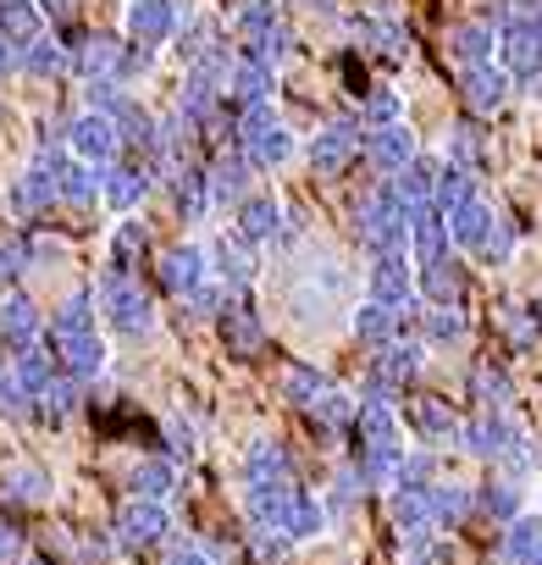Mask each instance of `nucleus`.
Here are the masks:
<instances>
[{
  "instance_id": "412c9836",
  "label": "nucleus",
  "mask_w": 542,
  "mask_h": 565,
  "mask_svg": "<svg viewBox=\"0 0 542 565\" xmlns=\"http://www.w3.org/2000/svg\"><path fill=\"white\" fill-rule=\"evenodd\" d=\"M492 51H498V34L487 23H459L454 29V62L470 73V67H492Z\"/></svg>"
},
{
  "instance_id": "79ce46f5",
  "label": "nucleus",
  "mask_w": 542,
  "mask_h": 565,
  "mask_svg": "<svg viewBox=\"0 0 542 565\" xmlns=\"http://www.w3.org/2000/svg\"><path fill=\"white\" fill-rule=\"evenodd\" d=\"M67 333H95V317H89V295H73L51 328V339H67Z\"/></svg>"
},
{
  "instance_id": "1a4fd4ad",
  "label": "nucleus",
  "mask_w": 542,
  "mask_h": 565,
  "mask_svg": "<svg viewBox=\"0 0 542 565\" xmlns=\"http://www.w3.org/2000/svg\"><path fill=\"white\" fill-rule=\"evenodd\" d=\"M172 29H177V0H133V7H128L133 45H161Z\"/></svg>"
},
{
  "instance_id": "4468645a",
  "label": "nucleus",
  "mask_w": 542,
  "mask_h": 565,
  "mask_svg": "<svg viewBox=\"0 0 542 565\" xmlns=\"http://www.w3.org/2000/svg\"><path fill=\"white\" fill-rule=\"evenodd\" d=\"M34 40H40V7H29V0H0V45L23 62V51Z\"/></svg>"
},
{
  "instance_id": "cd10ccee",
  "label": "nucleus",
  "mask_w": 542,
  "mask_h": 565,
  "mask_svg": "<svg viewBox=\"0 0 542 565\" xmlns=\"http://www.w3.org/2000/svg\"><path fill=\"white\" fill-rule=\"evenodd\" d=\"M459 289H465V277H459V266H454L448 255L432 260V266H421V295H426L432 306H454Z\"/></svg>"
},
{
  "instance_id": "4d7b16f0",
  "label": "nucleus",
  "mask_w": 542,
  "mask_h": 565,
  "mask_svg": "<svg viewBox=\"0 0 542 565\" xmlns=\"http://www.w3.org/2000/svg\"><path fill=\"white\" fill-rule=\"evenodd\" d=\"M29 266V249H23V238H0V282L7 277H18Z\"/></svg>"
},
{
  "instance_id": "4be33fe9",
  "label": "nucleus",
  "mask_w": 542,
  "mask_h": 565,
  "mask_svg": "<svg viewBox=\"0 0 542 565\" xmlns=\"http://www.w3.org/2000/svg\"><path fill=\"white\" fill-rule=\"evenodd\" d=\"M227 95L249 111V106H260V100H271V67L265 62H254V56H243L238 67H232V78H227Z\"/></svg>"
},
{
  "instance_id": "6e6d98bb",
  "label": "nucleus",
  "mask_w": 542,
  "mask_h": 565,
  "mask_svg": "<svg viewBox=\"0 0 542 565\" xmlns=\"http://www.w3.org/2000/svg\"><path fill=\"white\" fill-rule=\"evenodd\" d=\"M448 150H454V167H465V172H470V167L481 161V145H476V128H454V145H448Z\"/></svg>"
},
{
  "instance_id": "4c0bfd02",
  "label": "nucleus",
  "mask_w": 542,
  "mask_h": 565,
  "mask_svg": "<svg viewBox=\"0 0 542 565\" xmlns=\"http://www.w3.org/2000/svg\"><path fill=\"white\" fill-rule=\"evenodd\" d=\"M470 200H476V178H470L465 167H448V172H443V183H437V211H448V216H454V211H465Z\"/></svg>"
},
{
  "instance_id": "473e14b6",
  "label": "nucleus",
  "mask_w": 542,
  "mask_h": 565,
  "mask_svg": "<svg viewBox=\"0 0 542 565\" xmlns=\"http://www.w3.org/2000/svg\"><path fill=\"white\" fill-rule=\"evenodd\" d=\"M243 471H249V482H254V477H289L283 444H278V438H254L249 455H243Z\"/></svg>"
},
{
  "instance_id": "5701e85b",
  "label": "nucleus",
  "mask_w": 542,
  "mask_h": 565,
  "mask_svg": "<svg viewBox=\"0 0 542 565\" xmlns=\"http://www.w3.org/2000/svg\"><path fill=\"white\" fill-rule=\"evenodd\" d=\"M465 100H470L476 111H498V106L509 100V73H503V67H470V73H465Z\"/></svg>"
},
{
  "instance_id": "13d9d810",
  "label": "nucleus",
  "mask_w": 542,
  "mask_h": 565,
  "mask_svg": "<svg viewBox=\"0 0 542 565\" xmlns=\"http://www.w3.org/2000/svg\"><path fill=\"white\" fill-rule=\"evenodd\" d=\"M481 504H487V515H514V510H520V493H514L509 482H498V488H487Z\"/></svg>"
},
{
  "instance_id": "7c9ffc66",
  "label": "nucleus",
  "mask_w": 542,
  "mask_h": 565,
  "mask_svg": "<svg viewBox=\"0 0 542 565\" xmlns=\"http://www.w3.org/2000/svg\"><path fill=\"white\" fill-rule=\"evenodd\" d=\"M327 388H333V383H327V372H316V366H289V372H283V399H289V405L316 411V399H322Z\"/></svg>"
},
{
  "instance_id": "20e7f679",
  "label": "nucleus",
  "mask_w": 542,
  "mask_h": 565,
  "mask_svg": "<svg viewBox=\"0 0 542 565\" xmlns=\"http://www.w3.org/2000/svg\"><path fill=\"white\" fill-rule=\"evenodd\" d=\"M243 510L260 532L283 526L289 532V510H294V477H254L249 493H243Z\"/></svg>"
},
{
  "instance_id": "a18cd8bd",
  "label": "nucleus",
  "mask_w": 542,
  "mask_h": 565,
  "mask_svg": "<svg viewBox=\"0 0 542 565\" xmlns=\"http://www.w3.org/2000/svg\"><path fill=\"white\" fill-rule=\"evenodd\" d=\"M470 388H476V399H481L487 411H498V405H509V377H503V372H492V366H476V377H470Z\"/></svg>"
},
{
  "instance_id": "6ab92c4d",
  "label": "nucleus",
  "mask_w": 542,
  "mask_h": 565,
  "mask_svg": "<svg viewBox=\"0 0 542 565\" xmlns=\"http://www.w3.org/2000/svg\"><path fill=\"white\" fill-rule=\"evenodd\" d=\"M221 339H227V350H232V355L254 361V355L265 350V322H260L249 306H232V311L221 317Z\"/></svg>"
},
{
  "instance_id": "37998d69",
  "label": "nucleus",
  "mask_w": 542,
  "mask_h": 565,
  "mask_svg": "<svg viewBox=\"0 0 542 565\" xmlns=\"http://www.w3.org/2000/svg\"><path fill=\"white\" fill-rule=\"evenodd\" d=\"M7 493H12L18 504H40V499L51 493V477H45V471H34V466H23V471H12V477H7Z\"/></svg>"
},
{
  "instance_id": "c85d7f7f",
  "label": "nucleus",
  "mask_w": 542,
  "mask_h": 565,
  "mask_svg": "<svg viewBox=\"0 0 542 565\" xmlns=\"http://www.w3.org/2000/svg\"><path fill=\"white\" fill-rule=\"evenodd\" d=\"M117 62H122V45L117 40H106V34H89L84 40V56H78V67H84V78L95 84H106V78H117Z\"/></svg>"
},
{
  "instance_id": "f3484780",
  "label": "nucleus",
  "mask_w": 542,
  "mask_h": 565,
  "mask_svg": "<svg viewBox=\"0 0 542 565\" xmlns=\"http://www.w3.org/2000/svg\"><path fill=\"white\" fill-rule=\"evenodd\" d=\"M448 238H454V233H448V222H443V211H437V205H421V211H410V244H415L421 266L443 260Z\"/></svg>"
},
{
  "instance_id": "aec40b11",
  "label": "nucleus",
  "mask_w": 542,
  "mask_h": 565,
  "mask_svg": "<svg viewBox=\"0 0 542 565\" xmlns=\"http://www.w3.org/2000/svg\"><path fill=\"white\" fill-rule=\"evenodd\" d=\"M289 156H294V134H289L283 122L243 134V161H249V167H283Z\"/></svg>"
},
{
  "instance_id": "09e8293b",
  "label": "nucleus",
  "mask_w": 542,
  "mask_h": 565,
  "mask_svg": "<svg viewBox=\"0 0 542 565\" xmlns=\"http://www.w3.org/2000/svg\"><path fill=\"white\" fill-rule=\"evenodd\" d=\"M316 416H322V422H360V405H355L344 388H327V394L316 399Z\"/></svg>"
},
{
  "instance_id": "6e6552de",
  "label": "nucleus",
  "mask_w": 542,
  "mask_h": 565,
  "mask_svg": "<svg viewBox=\"0 0 542 565\" xmlns=\"http://www.w3.org/2000/svg\"><path fill=\"white\" fill-rule=\"evenodd\" d=\"M514 433L520 427H509L498 411H481L476 422H465V433H459V444H465V455H481V460H503V449L514 444Z\"/></svg>"
},
{
  "instance_id": "9b49d317",
  "label": "nucleus",
  "mask_w": 542,
  "mask_h": 565,
  "mask_svg": "<svg viewBox=\"0 0 542 565\" xmlns=\"http://www.w3.org/2000/svg\"><path fill=\"white\" fill-rule=\"evenodd\" d=\"M366 156H371V167H382V172H404V167L421 161V156H415V134H410L404 122L377 128V134L366 139Z\"/></svg>"
},
{
  "instance_id": "0e129e2a",
  "label": "nucleus",
  "mask_w": 542,
  "mask_h": 565,
  "mask_svg": "<svg viewBox=\"0 0 542 565\" xmlns=\"http://www.w3.org/2000/svg\"><path fill=\"white\" fill-rule=\"evenodd\" d=\"M40 12H51V18H62V12H73V0H40Z\"/></svg>"
},
{
  "instance_id": "ea45409f",
  "label": "nucleus",
  "mask_w": 542,
  "mask_h": 565,
  "mask_svg": "<svg viewBox=\"0 0 542 565\" xmlns=\"http://www.w3.org/2000/svg\"><path fill=\"white\" fill-rule=\"evenodd\" d=\"M172 482H177V477H172L166 460H144V466L133 471V499H155V504H161V499L172 493Z\"/></svg>"
},
{
  "instance_id": "a211bd4d",
  "label": "nucleus",
  "mask_w": 542,
  "mask_h": 565,
  "mask_svg": "<svg viewBox=\"0 0 542 565\" xmlns=\"http://www.w3.org/2000/svg\"><path fill=\"white\" fill-rule=\"evenodd\" d=\"M421 372V350L415 344H388L371 366V394H388V388H404L410 377Z\"/></svg>"
},
{
  "instance_id": "a878e982",
  "label": "nucleus",
  "mask_w": 542,
  "mask_h": 565,
  "mask_svg": "<svg viewBox=\"0 0 542 565\" xmlns=\"http://www.w3.org/2000/svg\"><path fill=\"white\" fill-rule=\"evenodd\" d=\"M62 194V183L56 178H45L40 167H29L18 183H12V211H23V216H34V211H45L51 200Z\"/></svg>"
},
{
  "instance_id": "2f4dec72",
  "label": "nucleus",
  "mask_w": 542,
  "mask_h": 565,
  "mask_svg": "<svg viewBox=\"0 0 542 565\" xmlns=\"http://www.w3.org/2000/svg\"><path fill=\"white\" fill-rule=\"evenodd\" d=\"M327 526V504L316 493H294V510H289V537L305 543V537H322Z\"/></svg>"
},
{
  "instance_id": "c03bdc74",
  "label": "nucleus",
  "mask_w": 542,
  "mask_h": 565,
  "mask_svg": "<svg viewBox=\"0 0 542 565\" xmlns=\"http://www.w3.org/2000/svg\"><path fill=\"white\" fill-rule=\"evenodd\" d=\"M205 200H210V178H199V172L183 167V178H177V211H183V216H199Z\"/></svg>"
},
{
  "instance_id": "0eeeda50",
  "label": "nucleus",
  "mask_w": 542,
  "mask_h": 565,
  "mask_svg": "<svg viewBox=\"0 0 542 565\" xmlns=\"http://www.w3.org/2000/svg\"><path fill=\"white\" fill-rule=\"evenodd\" d=\"M161 289L166 295H183V300H194L205 289V249L199 244H183V249H172L161 260Z\"/></svg>"
},
{
  "instance_id": "774afa93",
  "label": "nucleus",
  "mask_w": 542,
  "mask_h": 565,
  "mask_svg": "<svg viewBox=\"0 0 542 565\" xmlns=\"http://www.w3.org/2000/svg\"><path fill=\"white\" fill-rule=\"evenodd\" d=\"M0 383H7V377H0Z\"/></svg>"
},
{
  "instance_id": "338daca9",
  "label": "nucleus",
  "mask_w": 542,
  "mask_h": 565,
  "mask_svg": "<svg viewBox=\"0 0 542 565\" xmlns=\"http://www.w3.org/2000/svg\"><path fill=\"white\" fill-rule=\"evenodd\" d=\"M536 317H542V306H536Z\"/></svg>"
},
{
  "instance_id": "ddd939ff",
  "label": "nucleus",
  "mask_w": 542,
  "mask_h": 565,
  "mask_svg": "<svg viewBox=\"0 0 542 565\" xmlns=\"http://www.w3.org/2000/svg\"><path fill=\"white\" fill-rule=\"evenodd\" d=\"M51 344H56V355L67 361V372L78 383H89V377L106 372V339L100 333H67V339H51Z\"/></svg>"
},
{
  "instance_id": "423d86ee",
  "label": "nucleus",
  "mask_w": 542,
  "mask_h": 565,
  "mask_svg": "<svg viewBox=\"0 0 542 565\" xmlns=\"http://www.w3.org/2000/svg\"><path fill=\"white\" fill-rule=\"evenodd\" d=\"M355 156H360V128H355V122H333V128H322V134L311 139V167L327 172V178L344 172Z\"/></svg>"
},
{
  "instance_id": "f704fd0d",
  "label": "nucleus",
  "mask_w": 542,
  "mask_h": 565,
  "mask_svg": "<svg viewBox=\"0 0 542 565\" xmlns=\"http://www.w3.org/2000/svg\"><path fill=\"white\" fill-rule=\"evenodd\" d=\"M12 383H18V388H23L29 399H45V394L56 388V366H51L45 355H34V350H29V355L18 361V372H12Z\"/></svg>"
},
{
  "instance_id": "e2e57ef3",
  "label": "nucleus",
  "mask_w": 542,
  "mask_h": 565,
  "mask_svg": "<svg viewBox=\"0 0 542 565\" xmlns=\"http://www.w3.org/2000/svg\"><path fill=\"white\" fill-rule=\"evenodd\" d=\"M166 565H216L205 548H194V543H183V548H172V559Z\"/></svg>"
},
{
  "instance_id": "2eb2a0df",
  "label": "nucleus",
  "mask_w": 542,
  "mask_h": 565,
  "mask_svg": "<svg viewBox=\"0 0 542 565\" xmlns=\"http://www.w3.org/2000/svg\"><path fill=\"white\" fill-rule=\"evenodd\" d=\"M410 295H415V282H410L404 255H382V260H377V271H371V300H377V306H388V311H404V306H410Z\"/></svg>"
},
{
  "instance_id": "f257e3e1",
  "label": "nucleus",
  "mask_w": 542,
  "mask_h": 565,
  "mask_svg": "<svg viewBox=\"0 0 542 565\" xmlns=\"http://www.w3.org/2000/svg\"><path fill=\"white\" fill-rule=\"evenodd\" d=\"M100 306H106L111 328L128 333V339H144V333L155 328V306H150V295L139 289L128 271H111V277L100 282Z\"/></svg>"
},
{
  "instance_id": "a19ab883",
  "label": "nucleus",
  "mask_w": 542,
  "mask_h": 565,
  "mask_svg": "<svg viewBox=\"0 0 542 565\" xmlns=\"http://www.w3.org/2000/svg\"><path fill=\"white\" fill-rule=\"evenodd\" d=\"M62 194H67L73 205H95V200L106 194V178H100V167H73V172H67V183H62Z\"/></svg>"
},
{
  "instance_id": "393cba45",
  "label": "nucleus",
  "mask_w": 542,
  "mask_h": 565,
  "mask_svg": "<svg viewBox=\"0 0 542 565\" xmlns=\"http://www.w3.org/2000/svg\"><path fill=\"white\" fill-rule=\"evenodd\" d=\"M503 559L509 565H542V515H514V526L503 537Z\"/></svg>"
},
{
  "instance_id": "58836bf2",
  "label": "nucleus",
  "mask_w": 542,
  "mask_h": 565,
  "mask_svg": "<svg viewBox=\"0 0 542 565\" xmlns=\"http://www.w3.org/2000/svg\"><path fill=\"white\" fill-rule=\"evenodd\" d=\"M426 499H432V521H437V526H454V521H465V510H470V488H454V482H437Z\"/></svg>"
},
{
  "instance_id": "7ed1b4c3",
  "label": "nucleus",
  "mask_w": 542,
  "mask_h": 565,
  "mask_svg": "<svg viewBox=\"0 0 542 565\" xmlns=\"http://www.w3.org/2000/svg\"><path fill=\"white\" fill-rule=\"evenodd\" d=\"M117 145H122V128H117V117H106V111H84V117L67 128V150H73L84 167H106V161L117 156Z\"/></svg>"
},
{
  "instance_id": "bb28decb",
  "label": "nucleus",
  "mask_w": 542,
  "mask_h": 565,
  "mask_svg": "<svg viewBox=\"0 0 542 565\" xmlns=\"http://www.w3.org/2000/svg\"><path fill=\"white\" fill-rule=\"evenodd\" d=\"M410 422H415V433H421V438H432V444H454V438L465 433V427L448 416V405H443V399H415Z\"/></svg>"
},
{
  "instance_id": "f8f14e48",
  "label": "nucleus",
  "mask_w": 542,
  "mask_h": 565,
  "mask_svg": "<svg viewBox=\"0 0 542 565\" xmlns=\"http://www.w3.org/2000/svg\"><path fill=\"white\" fill-rule=\"evenodd\" d=\"M498 227H503V222H498V216H492L481 200H470L465 211H454V216H448V233H454V244H459V249H476V255H487V244L498 238Z\"/></svg>"
},
{
  "instance_id": "5fc2aeb1",
  "label": "nucleus",
  "mask_w": 542,
  "mask_h": 565,
  "mask_svg": "<svg viewBox=\"0 0 542 565\" xmlns=\"http://www.w3.org/2000/svg\"><path fill=\"white\" fill-rule=\"evenodd\" d=\"M40 405H45V416H51V422L73 416V405H78V383H56V388H51V394H45Z\"/></svg>"
},
{
  "instance_id": "8fccbe9b",
  "label": "nucleus",
  "mask_w": 542,
  "mask_h": 565,
  "mask_svg": "<svg viewBox=\"0 0 542 565\" xmlns=\"http://www.w3.org/2000/svg\"><path fill=\"white\" fill-rule=\"evenodd\" d=\"M366 122H371V128H393V122H399V95H393V89H371Z\"/></svg>"
},
{
  "instance_id": "39448f33",
  "label": "nucleus",
  "mask_w": 542,
  "mask_h": 565,
  "mask_svg": "<svg viewBox=\"0 0 542 565\" xmlns=\"http://www.w3.org/2000/svg\"><path fill=\"white\" fill-rule=\"evenodd\" d=\"M166 504H155V499H128L122 504V515H117V537L128 543V548H150V543H161L166 537Z\"/></svg>"
},
{
  "instance_id": "dca6fc26",
  "label": "nucleus",
  "mask_w": 542,
  "mask_h": 565,
  "mask_svg": "<svg viewBox=\"0 0 542 565\" xmlns=\"http://www.w3.org/2000/svg\"><path fill=\"white\" fill-rule=\"evenodd\" d=\"M278 227H283V205L271 200V194H249L238 205V238L243 244H271V238H278Z\"/></svg>"
},
{
  "instance_id": "c9c22d12",
  "label": "nucleus",
  "mask_w": 542,
  "mask_h": 565,
  "mask_svg": "<svg viewBox=\"0 0 542 565\" xmlns=\"http://www.w3.org/2000/svg\"><path fill=\"white\" fill-rule=\"evenodd\" d=\"M393 328H399V317H393L388 306H377V300L355 311V339H366V344H382V350H388Z\"/></svg>"
},
{
  "instance_id": "49530a36",
  "label": "nucleus",
  "mask_w": 542,
  "mask_h": 565,
  "mask_svg": "<svg viewBox=\"0 0 542 565\" xmlns=\"http://www.w3.org/2000/svg\"><path fill=\"white\" fill-rule=\"evenodd\" d=\"M426 333H432L437 344H459V339H465V317H459L454 306H432V317H426Z\"/></svg>"
},
{
  "instance_id": "864d4df0",
  "label": "nucleus",
  "mask_w": 542,
  "mask_h": 565,
  "mask_svg": "<svg viewBox=\"0 0 542 565\" xmlns=\"http://www.w3.org/2000/svg\"><path fill=\"white\" fill-rule=\"evenodd\" d=\"M150 67H155V45H128L117 62V78H144Z\"/></svg>"
},
{
  "instance_id": "680f3d73",
  "label": "nucleus",
  "mask_w": 542,
  "mask_h": 565,
  "mask_svg": "<svg viewBox=\"0 0 542 565\" xmlns=\"http://www.w3.org/2000/svg\"><path fill=\"white\" fill-rule=\"evenodd\" d=\"M166 438H172V449H177V455H188V449H194V427H188L183 416H172V422H166Z\"/></svg>"
},
{
  "instance_id": "f03ea898",
  "label": "nucleus",
  "mask_w": 542,
  "mask_h": 565,
  "mask_svg": "<svg viewBox=\"0 0 542 565\" xmlns=\"http://www.w3.org/2000/svg\"><path fill=\"white\" fill-rule=\"evenodd\" d=\"M498 51H503V73L509 78H536L542 73V18L514 12L509 29L498 34Z\"/></svg>"
},
{
  "instance_id": "e433bc0d",
  "label": "nucleus",
  "mask_w": 542,
  "mask_h": 565,
  "mask_svg": "<svg viewBox=\"0 0 542 565\" xmlns=\"http://www.w3.org/2000/svg\"><path fill=\"white\" fill-rule=\"evenodd\" d=\"M62 62H67V51H62V40H56V34H40V40L23 51V73H34V78L62 73Z\"/></svg>"
},
{
  "instance_id": "b1692460",
  "label": "nucleus",
  "mask_w": 542,
  "mask_h": 565,
  "mask_svg": "<svg viewBox=\"0 0 542 565\" xmlns=\"http://www.w3.org/2000/svg\"><path fill=\"white\" fill-rule=\"evenodd\" d=\"M243 183H249V161L243 156H221L210 167V205H243L249 200Z\"/></svg>"
},
{
  "instance_id": "052dcab7",
  "label": "nucleus",
  "mask_w": 542,
  "mask_h": 565,
  "mask_svg": "<svg viewBox=\"0 0 542 565\" xmlns=\"http://www.w3.org/2000/svg\"><path fill=\"white\" fill-rule=\"evenodd\" d=\"M23 559V537H18V526H0V565H18Z\"/></svg>"
},
{
  "instance_id": "9d476101",
  "label": "nucleus",
  "mask_w": 542,
  "mask_h": 565,
  "mask_svg": "<svg viewBox=\"0 0 542 565\" xmlns=\"http://www.w3.org/2000/svg\"><path fill=\"white\" fill-rule=\"evenodd\" d=\"M34 339H40V311H34V300L7 295V300H0V344L18 350V355H29Z\"/></svg>"
},
{
  "instance_id": "c756f323",
  "label": "nucleus",
  "mask_w": 542,
  "mask_h": 565,
  "mask_svg": "<svg viewBox=\"0 0 542 565\" xmlns=\"http://www.w3.org/2000/svg\"><path fill=\"white\" fill-rule=\"evenodd\" d=\"M144 194H150V172H144V167H117V172H106V200H111L117 211H133Z\"/></svg>"
},
{
  "instance_id": "72a5a7b5",
  "label": "nucleus",
  "mask_w": 542,
  "mask_h": 565,
  "mask_svg": "<svg viewBox=\"0 0 542 565\" xmlns=\"http://www.w3.org/2000/svg\"><path fill=\"white\" fill-rule=\"evenodd\" d=\"M271 29H283V12H278V0H243V12H238V34L254 45L265 40Z\"/></svg>"
},
{
  "instance_id": "bf43d9fd",
  "label": "nucleus",
  "mask_w": 542,
  "mask_h": 565,
  "mask_svg": "<svg viewBox=\"0 0 542 565\" xmlns=\"http://www.w3.org/2000/svg\"><path fill=\"white\" fill-rule=\"evenodd\" d=\"M144 244H150V238H144L139 222H122V227H117V255H122V260H128V255H144Z\"/></svg>"
},
{
  "instance_id": "de8ad7c7",
  "label": "nucleus",
  "mask_w": 542,
  "mask_h": 565,
  "mask_svg": "<svg viewBox=\"0 0 542 565\" xmlns=\"http://www.w3.org/2000/svg\"><path fill=\"white\" fill-rule=\"evenodd\" d=\"M289 45H294V40H289V29H271L265 40H254V51H249V56H254V62H265L271 73H278V67L289 62Z\"/></svg>"
},
{
  "instance_id": "3c124183",
  "label": "nucleus",
  "mask_w": 542,
  "mask_h": 565,
  "mask_svg": "<svg viewBox=\"0 0 542 565\" xmlns=\"http://www.w3.org/2000/svg\"><path fill=\"white\" fill-rule=\"evenodd\" d=\"M289 543H294V537H289L283 526H271V532H260V537H254V559H260V565H283Z\"/></svg>"
},
{
  "instance_id": "603ef678",
  "label": "nucleus",
  "mask_w": 542,
  "mask_h": 565,
  "mask_svg": "<svg viewBox=\"0 0 542 565\" xmlns=\"http://www.w3.org/2000/svg\"><path fill=\"white\" fill-rule=\"evenodd\" d=\"M210 266H216V277H221V282H232V289H243V282H249V260H243L238 249H227V244L216 249V260H210Z\"/></svg>"
},
{
  "instance_id": "69168bd1",
  "label": "nucleus",
  "mask_w": 542,
  "mask_h": 565,
  "mask_svg": "<svg viewBox=\"0 0 542 565\" xmlns=\"http://www.w3.org/2000/svg\"><path fill=\"white\" fill-rule=\"evenodd\" d=\"M7 62H12V51H7V45H0V67H7Z\"/></svg>"
}]
</instances>
